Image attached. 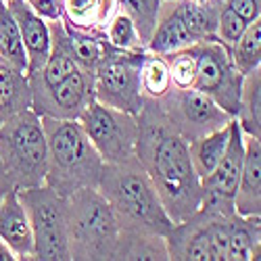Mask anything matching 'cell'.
<instances>
[{
    "label": "cell",
    "instance_id": "1",
    "mask_svg": "<svg viewBox=\"0 0 261 261\" xmlns=\"http://www.w3.org/2000/svg\"><path fill=\"white\" fill-rule=\"evenodd\" d=\"M138 115L136 159L153 180L171 222L180 224L203 203V188L190 161L188 142L155 105V98L146 100Z\"/></svg>",
    "mask_w": 261,
    "mask_h": 261
},
{
    "label": "cell",
    "instance_id": "2",
    "mask_svg": "<svg viewBox=\"0 0 261 261\" xmlns=\"http://www.w3.org/2000/svg\"><path fill=\"white\" fill-rule=\"evenodd\" d=\"M96 188L113 207L119 228L142 230L161 238L171 232V217L159 199L153 180L138 161L102 163Z\"/></svg>",
    "mask_w": 261,
    "mask_h": 261
},
{
    "label": "cell",
    "instance_id": "3",
    "mask_svg": "<svg viewBox=\"0 0 261 261\" xmlns=\"http://www.w3.org/2000/svg\"><path fill=\"white\" fill-rule=\"evenodd\" d=\"M42 127L48 146V171L44 182L63 197H69L84 186L96 188L102 159L84 127L75 123V119L48 115H42Z\"/></svg>",
    "mask_w": 261,
    "mask_h": 261
},
{
    "label": "cell",
    "instance_id": "4",
    "mask_svg": "<svg viewBox=\"0 0 261 261\" xmlns=\"http://www.w3.org/2000/svg\"><path fill=\"white\" fill-rule=\"evenodd\" d=\"M67 230L71 259H115L119 220L98 188L84 186L67 197Z\"/></svg>",
    "mask_w": 261,
    "mask_h": 261
},
{
    "label": "cell",
    "instance_id": "5",
    "mask_svg": "<svg viewBox=\"0 0 261 261\" xmlns=\"http://www.w3.org/2000/svg\"><path fill=\"white\" fill-rule=\"evenodd\" d=\"M0 161L15 188L44 184L48 146L36 111L23 109L0 123Z\"/></svg>",
    "mask_w": 261,
    "mask_h": 261
},
{
    "label": "cell",
    "instance_id": "6",
    "mask_svg": "<svg viewBox=\"0 0 261 261\" xmlns=\"http://www.w3.org/2000/svg\"><path fill=\"white\" fill-rule=\"evenodd\" d=\"M19 201L23 203L34 234L36 259H71L69 230H67V197L59 194L48 184L17 188Z\"/></svg>",
    "mask_w": 261,
    "mask_h": 261
},
{
    "label": "cell",
    "instance_id": "7",
    "mask_svg": "<svg viewBox=\"0 0 261 261\" xmlns=\"http://www.w3.org/2000/svg\"><path fill=\"white\" fill-rule=\"evenodd\" d=\"M86 136L107 163H134L138 142V119L125 111L92 100L77 117Z\"/></svg>",
    "mask_w": 261,
    "mask_h": 261
},
{
    "label": "cell",
    "instance_id": "8",
    "mask_svg": "<svg viewBox=\"0 0 261 261\" xmlns=\"http://www.w3.org/2000/svg\"><path fill=\"white\" fill-rule=\"evenodd\" d=\"M188 48L197 63L194 82L190 88L207 94L234 117L241 107L243 75L236 69L230 50L217 44L215 40H203Z\"/></svg>",
    "mask_w": 261,
    "mask_h": 261
},
{
    "label": "cell",
    "instance_id": "9",
    "mask_svg": "<svg viewBox=\"0 0 261 261\" xmlns=\"http://www.w3.org/2000/svg\"><path fill=\"white\" fill-rule=\"evenodd\" d=\"M142 63V55H125L119 48L109 50V55L100 57L94 69V98L117 111L138 115L144 102L140 86Z\"/></svg>",
    "mask_w": 261,
    "mask_h": 261
},
{
    "label": "cell",
    "instance_id": "10",
    "mask_svg": "<svg viewBox=\"0 0 261 261\" xmlns=\"http://www.w3.org/2000/svg\"><path fill=\"white\" fill-rule=\"evenodd\" d=\"M161 109L186 142L201 138L217 127H224L232 119V115L226 113L213 98L194 88H180L173 92L167 90L163 94Z\"/></svg>",
    "mask_w": 261,
    "mask_h": 261
},
{
    "label": "cell",
    "instance_id": "11",
    "mask_svg": "<svg viewBox=\"0 0 261 261\" xmlns=\"http://www.w3.org/2000/svg\"><path fill=\"white\" fill-rule=\"evenodd\" d=\"M245 163V136L243 127L238 121H230V140L224 150L220 163L209 173L205 180H201L203 188V203L201 207L222 213V215H234V194L241 182Z\"/></svg>",
    "mask_w": 261,
    "mask_h": 261
},
{
    "label": "cell",
    "instance_id": "12",
    "mask_svg": "<svg viewBox=\"0 0 261 261\" xmlns=\"http://www.w3.org/2000/svg\"><path fill=\"white\" fill-rule=\"evenodd\" d=\"M92 75L84 69H75L59 84L46 90L34 92L32 102L36 105L38 115H48L59 119H77L80 113L94 100Z\"/></svg>",
    "mask_w": 261,
    "mask_h": 261
},
{
    "label": "cell",
    "instance_id": "13",
    "mask_svg": "<svg viewBox=\"0 0 261 261\" xmlns=\"http://www.w3.org/2000/svg\"><path fill=\"white\" fill-rule=\"evenodd\" d=\"M9 11L17 21L28 55V75L34 77L42 71L50 57V30L42 21V17L25 3V0H11Z\"/></svg>",
    "mask_w": 261,
    "mask_h": 261
},
{
    "label": "cell",
    "instance_id": "14",
    "mask_svg": "<svg viewBox=\"0 0 261 261\" xmlns=\"http://www.w3.org/2000/svg\"><path fill=\"white\" fill-rule=\"evenodd\" d=\"M0 238L19 257H34V234L30 217L19 201L17 188H9L0 199Z\"/></svg>",
    "mask_w": 261,
    "mask_h": 261
},
{
    "label": "cell",
    "instance_id": "15",
    "mask_svg": "<svg viewBox=\"0 0 261 261\" xmlns=\"http://www.w3.org/2000/svg\"><path fill=\"white\" fill-rule=\"evenodd\" d=\"M261 209V142L255 136L245 140V163L234 194V211L243 217L259 215Z\"/></svg>",
    "mask_w": 261,
    "mask_h": 261
},
{
    "label": "cell",
    "instance_id": "16",
    "mask_svg": "<svg viewBox=\"0 0 261 261\" xmlns=\"http://www.w3.org/2000/svg\"><path fill=\"white\" fill-rule=\"evenodd\" d=\"M30 80L23 77V71L0 57V123L23 109H30Z\"/></svg>",
    "mask_w": 261,
    "mask_h": 261
},
{
    "label": "cell",
    "instance_id": "17",
    "mask_svg": "<svg viewBox=\"0 0 261 261\" xmlns=\"http://www.w3.org/2000/svg\"><path fill=\"white\" fill-rule=\"evenodd\" d=\"M228 140H230V123L213 129V132H209L201 138L190 140L188 153H190V161H192V167L197 171L199 180H205L215 169V165L220 163L224 150L228 146Z\"/></svg>",
    "mask_w": 261,
    "mask_h": 261
},
{
    "label": "cell",
    "instance_id": "18",
    "mask_svg": "<svg viewBox=\"0 0 261 261\" xmlns=\"http://www.w3.org/2000/svg\"><path fill=\"white\" fill-rule=\"evenodd\" d=\"M192 44H197V40L186 30V25L182 23V19L178 17L173 7L163 13V19L159 21V25L155 28L153 36L148 40V48L157 55H171Z\"/></svg>",
    "mask_w": 261,
    "mask_h": 261
},
{
    "label": "cell",
    "instance_id": "19",
    "mask_svg": "<svg viewBox=\"0 0 261 261\" xmlns=\"http://www.w3.org/2000/svg\"><path fill=\"white\" fill-rule=\"evenodd\" d=\"M228 259H259V215H249V220L238 213L230 217Z\"/></svg>",
    "mask_w": 261,
    "mask_h": 261
},
{
    "label": "cell",
    "instance_id": "20",
    "mask_svg": "<svg viewBox=\"0 0 261 261\" xmlns=\"http://www.w3.org/2000/svg\"><path fill=\"white\" fill-rule=\"evenodd\" d=\"M0 57L15 65L19 71H28V55L23 40H21L15 17L3 0H0Z\"/></svg>",
    "mask_w": 261,
    "mask_h": 261
},
{
    "label": "cell",
    "instance_id": "21",
    "mask_svg": "<svg viewBox=\"0 0 261 261\" xmlns=\"http://www.w3.org/2000/svg\"><path fill=\"white\" fill-rule=\"evenodd\" d=\"M261 75L259 69H253L251 73H247V80L243 82V92H241V107H238V113L241 115L243 123L241 127L245 132H249V136L259 138V127H261V109H259V100H261Z\"/></svg>",
    "mask_w": 261,
    "mask_h": 261
},
{
    "label": "cell",
    "instance_id": "22",
    "mask_svg": "<svg viewBox=\"0 0 261 261\" xmlns=\"http://www.w3.org/2000/svg\"><path fill=\"white\" fill-rule=\"evenodd\" d=\"M173 9H176L178 17L182 19V23L186 25V30L192 34V38L197 42L213 40L217 17L213 15L211 9L199 5L197 0H182V3H178Z\"/></svg>",
    "mask_w": 261,
    "mask_h": 261
},
{
    "label": "cell",
    "instance_id": "23",
    "mask_svg": "<svg viewBox=\"0 0 261 261\" xmlns=\"http://www.w3.org/2000/svg\"><path fill=\"white\" fill-rule=\"evenodd\" d=\"M230 55H232L236 69L241 71V75H247L253 69H259V61H261V23H259V19L251 21L247 25L245 34L238 38Z\"/></svg>",
    "mask_w": 261,
    "mask_h": 261
},
{
    "label": "cell",
    "instance_id": "24",
    "mask_svg": "<svg viewBox=\"0 0 261 261\" xmlns=\"http://www.w3.org/2000/svg\"><path fill=\"white\" fill-rule=\"evenodd\" d=\"M121 7L123 13L132 19L138 40L148 42L157 28V19L161 13L159 0H121Z\"/></svg>",
    "mask_w": 261,
    "mask_h": 261
},
{
    "label": "cell",
    "instance_id": "25",
    "mask_svg": "<svg viewBox=\"0 0 261 261\" xmlns=\"http://www.w3.org/2000/svg\"><path fill=\"white\" fill-rule=\"evenodd\" d=\"M77 69V63L65 53L63 48L59 46H53L50 44V57L46 61V65L42 67V82L38 80H30L34 84V92H40V90H46L50 86L59 84L61 80H65L69 73H73Z\"/></svg>",
    "mask_w": 261,
    "mask_h": 261
},
{
    "label": "cell",
    "instance_id": "26",
    "mask_svg": "<svg viewBox=\"0 0 261 261\" xmlns=\"http://www.w3.org/2000/svg\"><path fill=\"white\" fill-rule=\"evenodd\" d=\"M140 86L148 98H161L169 90V67L165 61L157 57L144 59L140 69Z\"/></svg>",
    "mask_w": 261,
    "mask_h": 261
},
{
    "label": "cell",
    "instance_id": "27",
    "mask_svg": "<svg viewBox=\"0 0 261 261\" xmlns=\"http://www.w3.org/2000/svg\"><path fill=\"white\" fill-rule=\"evenodd\" d=\"M113 0H67V13L80 25H90L109 15Z\"/></svg>",
    "mask_w": 261,
    "mask_h": 261
},
{
    "label": "cell",
    "instance_id": "28",
    "mask_svg": "<svg viewBox=\"0 0 261 261\" xmlns=\"http://www.w3.org/2000/svg\"><path fill=\"white\" fill-rule=\"evenodd\" d=\"M247 21L241 17V15H236L230 7H224L220 17H217V34H220V42H224V46L228 50H232V46L238 42V38H241L247 30Z\"/></svg>",
    "mask_w": 261,
    "mask_h": 261
},
{
    "label": "cell",
    "instance_id": "29",
    "mask_svg": "<svg viewBox=\"0 0 261 261\" xmlns=\"http://www.w3.org/2000/svg\"><path fill=\"white\" fill-rule=\"evenodd\" d=\"M194 71H197V63H194L190 48L173 53V59L169 65V80H173L178 88H190L194 82Z\"/></svg>",
    "mask_w": 261,
    "mask_h": 261
},
{
    "label": "cell",
    "instance_id": "30",
    "mask_svg": "<svg viewBox=\"0 0 261 261\" xmlns=\"http://www.w3.org/2000/svg\"><path fill=\"white\" fill-rule=\"evenodd\" d=\"M109 40L111 44L119 50H127V48H134L138 44V34H136V28L132 23L125 13L123 15H117L113 19L111 28H109Z\"/></svg>",
    "mask_w": 261,
    "mask_h": 261
},
{
    "label": "cell",
    "instance_id": "31",
    "mask_svg": "<svg viewBox=\"0 0 261 261\" xmlns=\"http://www.w3.org/2000/svg\"><path fill=\"white\" fill-rule=\"evenodd\" d=\"M236 15H241L247 23L259 19V0H228V5Z\"/></svg>",
    "mask_w": 261,
    "mask_h": 261
},
{
    "label": "cell",
    "instance_id": "32",
    "mask_svg": "<svg viewBox=\"0 0 261 261\" xmlns=\"http://www.w3.org/2000/svg\"><path fill=\"white\" fill-rule=\"evenodd\" d=\"M25 3L40 15V17H46V19H53L57 21L59 19V5L57 0H25Z\"/></svg>",
    "mask_w": 261,
    "mask_h": 261
},
{
    "label": "cell",
    "instance_id": "33",
    "mask_svg": "<svg viewBox=\"0 0 261 261\" xmlns=\"http://www.w3.org/2000/svg\"><path fill=\"white\" fill-rule=\"evenodd\" d=\"M9 188H13V184H11L7 171H5V167H3V161H0V199L5 197V192H7Z\"/></svg>",
    "mask_w": 261,
    "mask_h": 261
},
{
    "label": "cell",
    "instance_id": "34",
    "mask_svg": "<svg viewBox=\"0 0 261 261\" xmlns=\"http://www.w3.org/2000/svg\"><path fill=\"white\" fill-rule=\"evenodd\" d=\"M15 259V253H13V249L0 238V261H13Z\"/></svg>",
    "mask_w": 261,
    "mask_h": 261
},
{
    "label": "cell",
    "instance_id": "35",
    "mask_svg": "<svg viewBox=\"0 0 261 261\" xmlns=\"http://www.w3.org/2000/svg\"><path fill=\"white\" fill-rule=\"evenodd\" d=\"M197 3H201V0H197Z\"/></svg>",
    "mask_w": 261,
    "mask_h": 261
}]
</instances>
